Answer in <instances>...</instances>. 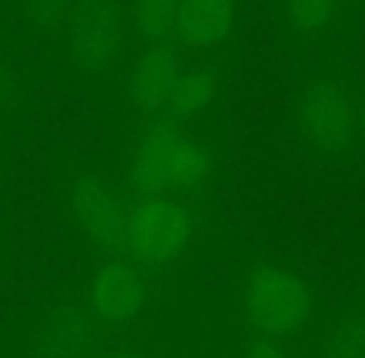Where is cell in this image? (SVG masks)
Here are the masks:
<instances>
[{
  "mask_svg": "<svg viewBox=\"0 0 365 358\" xmlns=\"http://www.w3.org/2000/svg\"><path fill=\"white\" fill-rule=\"evenodd\" d=\"M192 237V217L182 204L162 197H137L125 207L120 259L147 271L179 264Z\"/></svg>",
  "mask_w": 365,
  "mask_h": 358,
  "instance_id": "1",
  "label": "cell"
},
{
  "mask_svg": "<svg viewBox=\"0 0 365 358\" xmlns=\"http://www.w3.org/2000/svg\"><path fill=\"white\" fill-rule=\"evenodd\" d=\"M209 157L199 142L172 127H157L142 140L135 157V184L142 197L202 187Z\"/></svg>",
  "mask_w": 365,
  "mask_h": 358,
  "instance_id": "2",
  "label": "cell"
},
{
  "mask_svg": "<svg viewBox=\"0 0 365 358\" xmlns=\"http://www.w3.org/2000/svg\"><path fill=\"white\" fill-rule=\"evenodd\" d=\"M249 324L261 336L286 334L296 329L311 311L308 289L293 274L276 267H264L251 276L244 294Z\"/></svg>",
  "mask_w": 365,
  "mask_h": 358,
  "instance_id": "3",
  "label": "cell"
},
{
  "mask_svg": "<svg viewBox=\"0 0 365 358\" xmlns=\"http://www.w3.org/2000/svg\"><path fill=\"white\" fill-rule=\"evenodd\" d=\"M92 309L107 324H127L145 306V286L132 264L110 259L92 279Z\"/></svg>",
  "mask_w": 365,
  "mask_h": 358,
  "instance_id": "4",
  "label": "cell"
},
{
  "mask_svg": "<svg viewBox=\"0 0 365 358\" xmlns=\"http://www.w3.org/2000/svg\"><path fill=\"white\" fill-rule=\"evenodd\" d=\"M75 212L85 229L87 239L97 249L120 259L122 232H125V207L100 184L85 182L73 194Z\"/></svg>",
  "mask_w": 365,
  "mask_h": 358,
  "instance_id": "5",
  "label": "cell"
},
{
  "mask_svg": "<svg viewBox=\"0 0 365 358\" xmlns=\"http://www.w3.org/2000/svg\"><path fill=\"white\" fill-rule=\"evenodd\" d=\"M306 127L326 147H341L353 130V115L348 100L331 85H316L303 102Z\"/></svg>",
  "mask_w": 365,
  "mask_h": 358,
  "instance_id": "6",
  "label": "cell"
},
{
  "mask_svg": "<svg viewBox=\"0 0 365 358\" xmlns=\"http://www.w3.org/2000/svg\"><path fill=\"white\" fill-rule=\"evenodd\" d=\"M231 25V0H182L177 30L189 45L214 48Z\"/></svg>",
  "mask_w": 365,
  "mask_h": 358,
  "instance_id": "7",
  "label": "cell"
},
{
  "mask_svg": "<svg viewBox=\"0 0 365 358\" xmlns=\"http://www.w3.org/2000/svg\"><path fill=\"white\" fill-rule=\"evenodd\" d=\"M179 70L169 53H152L135 75V100L142 112L159 117L172 110V97L177 88Z\"/></svg>",
  "mask_w": 365,
  "mask_h": 358,
  "instance_id": "8",
  "label": "cell"
},
{
  "mask_svg": "<svg viewBox=\"0 0 365 358\" xmlns=\"http://www.w3.org/2000/svg\"><path fill=\"white\" fill-rule=\"evenodd\" d=\"M115 28H112L110 15L97 3L82 5L73 25V45L77 58L90 68H102L112 60L115 50Z\"/></svg>",
  "mask_w": 365,
  "mask_h": 358,
  "instance_id": "9",
  "label": "cell"
},
{
  "mask_svg": "<svg viewBox=\"0 0 365 358\" xmlns=\"http://www.w3.org/2000/svg\"><path fill=\"white\" fill-rule=\"evenodd\" d=\"M179 3L182 0H140L137 23L149 43H164L177 30Z\"/></svg>",
  "mask_w": 365,
  "mask_h": 358,
  "instance_id": "10",
  "label": "cell"
},
{
  "mask_svg": "<svg viewBox=\"0 0 365 358\" xmlns=\"http://www.w3.org/2000/svg\"><path fill=\"white\" fill-rule=\"evenodd\" d=\"M214 83L204 70H189V73L179 75L177 88H174L172 97V112L177 115H194L202 107H207V102L212 100Z\"/></svg>",
  "mask_w": 365,
  "mask_h": 358,
  "instance_id": "11",
  "label": "cell"
},
{
  "mask_svg": "<svg viewBox=\"0 0 365 358\" xmlns=\"http://www.w3.org/2000/svg\"><path fill=\"white\" fill-rule=\"evenodd\" d=\"M50 354L55 358H77L85 349V324L75 311H60V316L50 326Z\"/></svg>",
  "mask_w": 365,
  "mask_h": 358,
  "instance_id": "12",
  "label": "cell"
},
{
  "mask_svg": "<svg viewBox=\"0 0 365 358\" xmlns=\"http://www.w3.org/2000/svg\"><path fill=\"white\" fill-rule=\"evenodd\" d=\"M328 358H365V326L358 321L341 326L331 341Z\"/></svg>",
  "mask_w": 365,
  "mask_h": 358,
  "instance_id": "13",
  "label": "cell"
},
{
  "mask_svg": "<svg viewBox=\"0 0 365 358\" xmlns=\"http://www.w3.org/2000/svg\"><path fill=\"white\" fill-rule=\"evenodd\" d=\"M336 5L338 0H293V15L301 25L316 30L333 18Z\"/></svg>",
  "mask_w": 365,
  "mask_h": 358,
  "instance_id": "14",
  "label": "cell"
},
{
  "mask_svg": "<svg viewBox=\"0 0 365 358\" xmlns=\"http://www.w3.org/2000/svg\"><path fill=\"white\" fill-rule=\"evenodd\" d=\"M65 3L68 0H30V10L40 25H53L63 15Z\"/></svg>",
  "mask_w": 365,
  "mask_h": 358,
  "instance_id": "15",
  "label": "cell"
},
{
  "mask_svg": "<svg viewBox=\"0 0 365 358\" xmlns=\"http://www.w3.org/2000/svg\"><path fill=\"white\" fill-rule=\"evenodd\" d=\"M246 358H286V356H284V351L276 349V346L269 344V341H259V344L251 346Z\"/></svg>",
  "mask_w": 365,
  "mask_h": 358,
  "instance_id": "16",
  "label": "cell"
},
{
  "mask_svg": "<svg viewBox=\"0 0 365 358\" xmlns=\"http://www.w3.org/2000/svg\"><path fill=\"white\" fill-rule=\"evenodd\" d=\"M105 358H132V356H127V354H110V356H105Z\"/></svg>",
  "mask_w": 365,
  "mask_h": 358,
  "instance_id": "17",
  "label": "cell"
}]
</instances>
